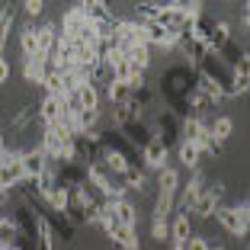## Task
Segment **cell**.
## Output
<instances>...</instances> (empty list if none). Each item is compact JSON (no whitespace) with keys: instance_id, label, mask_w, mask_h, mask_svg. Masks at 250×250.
<instances>
[{"instance_id":"cell-1","label":"cell","mask_w":250,"mask_h":250,"mask_svg":"<svg viewBox=\"0 0 250 250\" xmlns=\"http://www.w3.org/2000/svg\"><path fill=\"white\" fill-rule=\"evenodd\" d=\"M215 221H218L231 237H247V231H250V206H247V202H237V206H218V208H215Z\"/></svg>"},{"instance_id":"cell-2","label":"cell","mask_w":250,"mask_h":250,"mask_svg":"<svg viewBox=\"0 0 250 250\" xmlns=\"http://www.w3.org/2000/svg\"><path fill=\"white\" fill-rule=\"evenodd\" d=\"M167 157H170L167 138H164V135H147V141L141 145V164H145L147 170L161 173V170L167 167Z\"/></svg>"},{"instance_id":"cell-3","label":"cell","mask_w":250,"mask_h":250,"mask_svg":"<svg viewBox=\"0 0 250 250\" xmlns=\"http://www.w3.org/2000/svg\"><path fill=\"white\" fill-rule=\"evenodd\" d=\"M206 186H208L206 173H202V170H192L189 180H186V183L180 186V192L173 196V208H177V212H189L192 202H196V199L202 196V189H206Z\"/></svg>"},{"instance_id":"cell-4","label":"cell","mask_w":250,"mask_h":250,"mask_svg":"<svg viewBox=\"0 0 250 250\" xmlns=\"http://www.w3.org/2000/svg\"><path fill=\"white\" fill-rule=\"evenodd\" d=\"M221 196H225V183H208L206 189H202V196L192 202V208L186 215H189V218H202V221L212 218L215 208L221 206Z\"/></svg>"},{"instance_id":"cell-5","label":"cell","mask_w":250,"mask_h":250,"mask_svg":"<svg viewBox=\"0 0 250 250\" xmlns=\"http://www.w3.org/2000/svg\"><path fill=\"white\" fill-rule=\"evenodd\" d=\"M250 90V61H247V52L241 55L237 64H231V81L225 83V93L228 96H244Z\"/></svg>"},{"instance_id":"cell-6","label":"cell","mask_w":250,"mask_h":250,"mask_svg":"<svg viewBox=\"0 0 250 250\" xmlns=\"http://www.w3.org/2000/svg\"><path fill=\"white\" fill-rule=\"evenodd\" d=\"M20 164H22V177H26V183H32L52 161L42 154V147H26V151H20Z\"/></svg>"},{"instance_id":"cell-7","label":"cell","mask_w":250,"mask_h":250,"mask_svg":"<svg viewBox=\"0 0 250 250\" xmlns=\"http://www.w3.org/2000/svg\"><path fill=\"white\" fill-rule=\"evenodd\" d=\"M189 237H192V218L186 212L173 215V221H170V250H183Z\"/></svg>"},{"instance_id":"cell-8","label":"cell","mask_w":250,"mask_h":250,"mask_svg":"<svg viewBox=\"0 0 250 250\" xmlns=\"http://www.w3.org/2000/svg\"><path fill=\"white\" fill-rule=\"evenodd\" d=\"M109 212H112V218H116L122 228H135L138 231V206H135L132 199H116V202H109Z\"/></svg>"},{"instance_id":"cell-9","label":"cell","mask_w":250,"mask_h":250,"mask_svg":"<svg viewBox=\"0 0 250 250\" xmlns=\"http://www.w3.org/2000/svg\"><path fill=\"white\" fill-rule=\"evenodd\" d=\"M64 112H67V103L61 100V96H42V103H39V119H42L45 125L61 122Z\"/></svg>"},{"instance_id":"cell-10","label":"cell","mask_w":250,"mask_h":250,"mask_svg":"<svg viewBox=\"0 0 250 250\" xmlns=\"http://www.w3.org/2000/svg\"><path fill=\"white\" fill-rule=\"evenodd\" d=\"M74 103L81 112H100V87L96 83H83L77 93H74Z\"/></svg>"},{"instance_id":"cell-11","label":"cell","mask_w":250,"mask_h":250,"mask_svg":"<svg viewBox=\"0 0 250 250\" xmlns=\"http://www.w3.org/2000/svg\"><path fill=\"white\" fill-rule=\"evenodd\" d=\"M93 206H96V199H93V192H90L83 183L71 189V212H77L81 218H87V215L93 212Z\"/></svg>"},{"instance_id":"cell-12","label":"cell","mask_w":250,"mask_h":250,"mask_svg":"<svg viewBox=\"0 0 250 250\" xmlns=\"http://www.w3.org/2000/svg\"><path fill=\"white\" fill-rule=\"evenodd\" d=\"M58 183H61L58 167H55V164H48V167H45L42 173H39V177L32 180V189H36V196H39V199H45V196H48V192H52Z\"/></svg>"},{"instance_id":"cell-13","label":"cell","mask_w":250,"mask_h":250,"mask_svg":"<svg viewBox=\"0 0 250 250\" xmlns=\"http://www.w3.org/2000/svg\"><path fill=\"white\" fill-rule=\"evenodd\" d=\"M45 71H48V58H42V55H36V58H22V77H26V83L39 87L42 77H45Z\"/></svg>"},{"instance_id":"cell-14","label":"cell","mask_w":250,"mask_h":250,"mask_svg":"<svg viewBox=\"0 0 250 250\" xmlns=\"http://www.w3.org/2000/svg\"><path fill=\"white\" fill-rule=\"evenodd\" d=\"M42 202H45L48 208H52L55 215H67V212H71V189L58 183V186H55L52 192H48V196L42 199Z\"/></svg>"},{"instance_id":"cell-15","label":"cell","mask_w":250,"mask_h":250,"mask_svg":"<svg viewBox=\"0 0 250 250\" xmlns=\"http://www.w3.org/2000/svg\"><path fill=\"white\" fill-rule=\"evenodd\" d=\"M180 186H183V177H180V170L177 167H164L161 173H157V192H167V196H177Z\"/></svg>"},{"instance_id":"cell-16","label":"cell","mask_w":250,"mask_h":250,"mask_svg":"<svg viewBox=\"0 0 250 250\" xmlns=\"http://www.w3.org/2000/svg\"><path fill=\"white\" fill-rule=\"evenodd\" d=\"M206 132H208V122H206V119L183 116V122H180V141H199Z\"/></svg>"},{"instance_id":"cell-17","label":"cell","mask_w":250,"mask_h":250,"mask_svg":"<svg viewBox=\"0 0 250 250\" xmlns=\"http://www.w3.org/2000/svg\"><path fill=\"white\" fill-rule=\"evenodd\" d=\"M36 39H39V55L48 58L52 48H55V42H58V26H55V22H42V26L36 29Z\"/></svg>"},{"instance_id":"cell-18","label":"cell","mask_w":250,"mask_h":250,"mask_svg":"<svg viewBox=\"0 0 250 250\" xmlns=\"http://www.w3.org/2000/svg\"><path fill=\"white\" fill-rule=\"evenodd\" d=\"M177 157H180V164H183L186 170H199L202 167V154H199V147H196V141H177Z\"/></svg>"},{"instance_id":"cell-19","label":"cell","mask_w":250,"mask_h":250,"mask_svg":"<svg viewBox=\"0 0 250 250\" xmlns=\"http://www.w3.org/2000/svg\"><path fill=\"white\" fill-rule=\"evenodd\" d=\"M112 244H116L119 250H141L138 244V231L135 228H122V225H116V231H112Z\"/></svg>"},{"instance_id":"cell-20","label":"cell","mask_w":250,"mask_h":250,"mask_svg":"<svg viewBox=\"0 0 250 250\" xmlns=\"http://www.w3.org/2000/svg\"><path fill=\"white\" fill-rule=\"evenodd\" d=\"M231 132H234V119L231 116H218L208 122V135H212V141H218V145H225V141L231 138Z\"/></svg>"},{"instance_id":"cell-21","label":"cell","mask_w":250,"mask_h":250,"mask_svg":"<svg viewBox=\"0 0 250 250\" xmlns=\"http://www.w3.org/2000/svg\"><path fill=\"white\" fill-rule=\"evenodd\" d=\"M32 228L39 231V244H42V250H55V228H52V221L45 218V215L36 212V218H32Z\"/></svg>"},{"instance_id":"cell-22","label":"cell","mask_w":250,"mask_h":250,"mask_svg":"<svg viewBox=\"0 0 250 250\" xmlns=\"http://www.w3.org/2000/svg\"><path fill=\"white\" fill-rule=\"evenodd\" d=\"M20 241V221L10 218V215H0V247Z\"/></svg>"},{"instance_id":"cell-23","label":"cell","mask_w":250,"mask_h":250,"mask_svg":"<svg viewBox=\"0 0 250 250\" xmlns=\"http://www.w3.org/2000/svg\"><path fill=\"white\" fill-rule=\"evenodd\" d=\"M13 20H16V10H13V7H3V10H0V58H3V52H7Z\"/></svg>"},{"instance_id":"cell-24","label":"cell","mask_w":250,"mask_h":250,"mask_svg":"<svg viewBox=\"0 0 250 250\" xmlns=\"http://www.w3.org/2000/svg\"><path fill=\"white\" fill-rule=\"evenodd\" d=\"M20 48H22V58H36V55H39L36 26H26V29L20 32Z\"/></svg>"},{"instance_id":"cell-25","label":"cell","mask_w":250,"mask_h":250,"mask_svg":"<svg viewBox=\"0 0 250 250\" xmlns=\"http://www.w3.org/2000/svg\"><path fill=\"white\" fill-rule=\"evenodd\" d=\"M177 208H173V196H167V192H157V202H154V215L151 218H167V215H173Z\"/></svg>"},{"instance_id":"cell-26","label":"cell","mask_w":250,"mask_h":250,"mask_svg":"<svg viewBox=\"0 0 250 250\" xmlns=\"http://www.w3.org/2000/svg\"><path fill=\"white\" fill-rule=\"evenodd\" d=\"M151 237L154 241H170V221L167 218H151Z\"/></svg>"},{"instance_id":"cell-27","label":"cell","mask_w":250,"mask_h":250,"mask_svg":"<svg viewBox=\"0 0 250 250\" xmlns=\"http://www.w3.org/2000/svg\"><path fill=\"white\" fill-rule=\"evenodd\" d=\"M106 100H109L112 106H122L125 100H128V90H125L122 83H106Z\"/></svg>"},{"instance_id":"cell-28","label":"cell","mask_w":250,"mask_h":250,"mask_svg":"<svg viewBox=\"0 0 250 250\" xmlns=\"http://www.w3.org/2000/svg\"><path fill=\"white\" fill-rule=\"evenodd\" d=\"M212 244H208V237H202V234H192L189 241H186V247L183 250H208Z\"/></svg>"},{"instance_id":"cell-29","label":"cell","mask_w":250,"mask_h":250,"mask_svg":"<svg viewBox=\"0 0 250 250\" xmlns=\"http://www.w3.org/2000/svg\"><path fill=\"white\" fill-rule=\"evenodd\" d=\"M22 10H26V16H42L45 13V0H26Z\"/></svg>"},{"instance_id":"cell-30","label":"cell","mask_w":250,"mask_h":250,"mask_svg":"<svg viewBox=\"0 0 250 250\" xmlns=\"http://www.w3.org/2000/svg\"><path fill=\"white\" fill-rule=\"evenodd\" d=\"M10 74H13V71H10V61H7V58H0V87L10 81Z\"/></svg>"},{"instance_id":"cell-31","label":"cell","mask_w":250,"mask_h":250,"mask_svg":"<svg viewBox=\"0 0 250 250\" xmlns=\"http://www.w3.org/2000/svg\"><path fill=\"white\" fill-rule=\"evenodd\" d=\"M7 202H10V189H3V186H0V208L7 206Z\"/></svg>"},{"instance_id":"cell-32","label":"cell","mask_w":250,"mask_h":250,"mask_svg":"<svg viewBox=\"0 0 250 250\" xmlns=\"http://www.w3.org/2000/svg\"><path fill=\"white\" fill-rule=\"evenodd\" d=\"M0 250H26V247H22V244L16 241V244H7V247H0Z\"/></svg>"},{"instance_id":"cell-33","label":"cell","mask_w":250,"mask_h":250,"mask_svg":"<svg viewBox=\"0 0 250 250\" xmlns=\"http://www.w3.org/2000/svg\"><path fill=\"white\" fill-rule=\"evenodd\" d=\"M3 147H7V145H3V135H0V151H3Z\"/></svg>"},{"instance_id":"cell-34","label":"cell","mask_w":250,"mask_h":250,"mask_svg":"<svg viewBox=\"0 0 250 250\" xmlns=\"http://www.w3.org/2000/svg\"><path fill=\"white\" fill-rule=\"evenodd\" d=\"M208 250H225V247H208Z\"/></svg>"}]
</instances>
